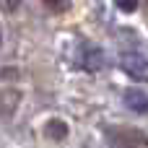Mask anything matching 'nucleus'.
<instances>
[{
    "label": "nucleus",
    "mask_w": 148,
    "mask_h": 148,
    "mask_svg": "<svg viewBox=\"0 0 148 148\" xmlns=\"http://www.w3.org/2000/svg\"><path fill=\"white\" fill-rule=\"evenodd\" d=\"M120 68L135 81H148V57L140 55V52H122L120 55Z\"/></svg>",
    "instance_id": "1"
},
{
    "label": "nucleus",
    "mask_w": 148,
    "mask_h": 148,
    "mask_svg": "<svg viewBox=\"0 0 148 148\" xmlns=\"http://www.w3.org/2000/svg\"><path fill=\"white\" fill-rule=\"evenodd\" d=\"M78 62H81V68H86V70H99V68L104 65V52H101L99 47H94V44H83Z\"/></svg>",
    "instance_id": "2"
},
{
    "label": "nucleus",
    "mask_w": 148,
    "mask_h": 148,
    "mask_svg": "<svg viewBox=\"0 0 148 148\" xmlns=\"http://www.w3.org/2000/svg\"><path fill=\"white\" fill-rule=\"evenodd\" d=\"M125 107L135 114H146L148 112V94L140 88H127L125 91Z\"/></svg>",
    "instance_id": "3"
},
{
    "label": "nucleus",
    "mask_w": 148,
    "mask_h": 148,
    "mask_svg": "<svg viewBox=\"0 0 148 148\" xmlns=\"http://www.w3.org/2000/svg\"><path fill=\"white\" fill-rule=\"evenodd\" d=\"M44 133H47V135H55V140H62V138L68 135V127H65V122H57V120H52V122H47Z\"/></svg>",
    "instance_id": "4"
},
{
    "label": "nucleus",
    "mask_w": 148,
    "mask_h": 148,
    "mask_svg": "<svg viewBox=\"0 0 148 148\" xmlns=\"http://www.w3.org/2000/svg\"><path fill=\"white\" fill-rule=\"evenodd\" d=\"M114 3H117V8H120L122 13H133V10L138 8L140 0H114Z\"/></svg>",
    "instance_id": "5"
}]
</instances>
